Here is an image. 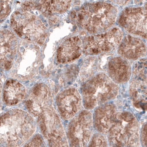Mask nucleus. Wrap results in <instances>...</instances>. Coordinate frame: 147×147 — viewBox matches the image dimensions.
Wrapping results in <instances>:
<instances>
[{
	"instance_id": "nucleus-2",
	"label": "nucleus",
	"mask_w": 147,
	"mask_h": 147,
	"mask_svg": "<svg viewBox=\"0 0 147 147\" xmlns=\"http://www.w3.org/2000/svg\"><path fill=\"white\" fill-rule=\"evenodd\" d=\"M119 92V85L113 81L107 73L99 72L82 86L84 106L86 109H94L115 99Z\"/></svg>"
},
{
	"instance_id": "nucleus-19",
	"label": "nucleus",
	"mask_w": 147,
	"mask_h": 147,
	"mask_svg": "<svg viewBox=\"0 0 147 147\" xmlns=\"http://www.w3.org/2000/svg\"><path fill=\"white\" fill-rule=\"evenodd\" d=\"M113 53H103L98 55V69L104 72L107 70V65L110 59L114 56Z\"/></svg>"
},
{
	"instance_id": "nucleus-16",
	"label": "nucleus",
	"mask_w": 147,
	"mask_h": 147,
	"mask_svg": "<svg viewBox=\"0 0 147 147\" xmlns=\"http://www.w3.org/2000/svg\"><path fill=\"white\" fill-rule=\"evenodd\" d=\"M72 0H40L41 7L52 13L60 14L67 11L70 7Z\"/></svg>"
},
{
	"instance_id": "nucleus-8",
	"label": "nucleus",
	"mask_w": 147,
	"mask_h": 147,
	"mask_svg": "<svg viewBox=\"0 0 147 147\" xmlns=\"http://www.w3.org/2000/svg\"><path fill=\"white\" fill-rule=\"evenodd\" d=\"M94 129L93 113L91 110H81L70 123L69 136L72 146L83 147L88 145Z\"/></svg>"
},
{
	"instance_id": "nucleus-10",
	"label": "nucleus",
	"mask_w": 147,
	"mask_h": 147,
	"mask_svg": "<svg viewBox=\"0 0 147 147\" xmlns=\"http://www.w3.org/2000/svg\"><path fill=\"white\" fill-rule=\"evenodd\" d=\"M118 113L116 106L112 102L94 109L93 112L94 130L107 135L116 121Z\"/></svg>"
},
{
	"instance_id": "nucleus-5",
	"label": "nucleus",
	"mask_w": 147,
	"mask_h": 147,
	"mask_svg": "<svg viewBox=\"0 0 147 147\" xmlns=\"http://www.w3.org/2000/svg\"><path fill=\"white\" fill-rule=\"evenodd\" d=\"M125 33L117 25L105 32L88 35L83 39L84 52L88 56L113 53L121 43Z\"/></svg>"
},
{
	"instance_id": "nucleus-6",
	"label": "nucleus",
	"mask_w": 147,
	"mask_h": 147,
	"mask_svg": "<svg viewBox=\"0 0 147 147\" xmlns=\"http://www.w3.org/2000/svg\"><path fill=\"white\" fill-rule=\"evenodd\" d=\"M16 60L11 73L17 77H33L40 65L41 52L35 43L23 39L20 42Z\"/></svg>"
},
{
	"instance_id": "nucleus-1",
	"label": "nucleus",
	"mask_w": 147,
	"mask_h": 147,
	"mask_svg": "<svg viewBox=\"0 0 147 147\" xmlns=\"http://www.w3.org/2000/svg\"><path fill=\"white\" fill-rule=\"evenodd\" d=\"M119 13L117 6L99 1L85 3L74 17L84 31L94 35L105 32L115 26Z\"/></svg>"
},
{
	"instance_id": "nucleus-4",
	"label": "nucleus",
	"mask_w": 147,
	"mask_h": 147,
	"mask_svg": "<svg viewBox=\"0 0 147 147\" xmlns=\"http://www.w3.org/2000/svg\"><path fill=\"white\" fill-rule=\"evenodd\" d=\"M12 28L20 37L42 45L48 36V30L38 16L23 8L11 16Z\"/></svg>"
},
{
	"instance_id": "nucleus-12",
	"label": "nucleus",
	"mask_w": 147,
	"mask_h": 147,
	"mask_svg": "<svg viewBox=\"0 0 147 147\" xmlns=\"http://www.w3.org/2000/svg\"><path fill=\"white\" fill-rule=\"evenodd\" d=\"M106 71L113 81L118 84H121L130 80L132 67L129 61L118 55L110 59Z\"/></svg>"
},
{
	"instance_id": "nucleus-7",
	"label": "nucleus",
	"mask_w": 147,
	"mask_h": 147,
	"mask_svg": "<svg viewBox=\"0 0 147 147\" xmlns=\"http://www.w3.org/2000/svg\"><path fill=\"white\" fill-rule=\"evenodd\" d=\"M116 24L127 34L147 40V2L143 6L123 9L119 13Z\"/></svg>"
},
{
	"instance_id": "nucleus-3",
	"label": "nucleus",
	"mask_w": 147,
	"mask_h": 147,
	"mask_svg": "<svg viewBox=\"0 0 147 147\" xmlns=\"http://www.w3.org/2000/svg\"><path fill=\"white\" fill-rule=\"evenodd\" d=\"M109 146H140V124L130 111L119 112L115 124L107 134Z\"/></svg>"
},
{
	"instance_id": "nucleus-15",
	"label": "nucleus",
	"mask_w": 147,
	"mask_h": 147,
	"mask_svg": "<svg viewBox=\"0 0 147 147\" xmlns=\"http://www.w3.org/2000/svg\"><path fill=\"white\" fill-rule=\"evenodd\" d=\"M98 57L95 55L88 56L84 60L79 73L80 80L86 82L98 73Z\"/></svg>"
},
{
	"instance_id": "nucleus-13",
	"label": "nucleus",
	"mask_w": 147,
	"mask_h": 147,
	"mask_svg": "<svg viewBox=\"0 0 147 147\" xmlns=\"http://www.w3.org/2000/svg\"><path fill=\"white\" fill-rule=\"evenodd\" d=\"M16 35L10 30L5 29L1 32V61L3 67L7 69L12 63L18 51Z\"/></svg>"
},
{
	"instance_id": "nucleus-20",
	"label": "nucleus",
	"mask_w": 147,
	"mask_h": 147,
	"mask_svg": "<svg viewBox=\"0 0 147 147\" xmlns=\"http://www.w3.org/2000/svg\"><path fill=\"white\" fill-rule=\"evenodd\" d=\"M140 143L144 147H147V123H145L140 131Z\"/></svg>"
},
{
	"instance_id": "nucleus-14",
	"label": "nucleus",
	"mask_w": 147,
	"mask_h": 147,
	"mask_svg": "<svg viewBox=\"0 0 147 147\" xmlns=\"http://www.w3.org/2000/svg\"><path fill=\"white\" fill-rule=\"evenodd\" d=\"M65 115L67 118H71L82 108L83 100L78 90L71 88L65 92Z\"/></svg>"
},
{
	"instance_id": "nucleus-21",
	"label": "nucleus",
	"mask_w": 147,
	"mask_h": 147,
	"mask_svg": "<svg viewBox=\"0 0 147 147\" xmlns=\"http://www.w3.org/2000/svg\"><path fill=\"white\" fill-rule=\"evenodd\" d=\"M146 1H147V0H146Z\"/></svg>"
},
{
	"instance_id": "nucleus-9",
	"label": "nucleus",
	"mask_w": 147,
	"mask_h": 147,
	"mask_svg": "<svg viewBox=\"0 0 147 147\" xmlns=\"http://www.w3.org/2000/svg\"><path fill=\"white\" fill-rule=\"evenodd\" d=\"M118 56L129 61H136L145 57L147 46L144 39L127 34L116 51Z\"/></svg>"
},
{
	"instance_id": "nucleus-18",
	"label": "nucleus",
	"mask_w": 147,
	"mask_h": 147,
	"mask_svg": "<svg viewBox=\"0 0 147 147\" xmlns=\"http://www.w3.org/2000/svg\"><path fill=\"white\" fill-rule=\"evenodd\" d=\"M88 146L91 147L109 146L107 136L103 134L97 132L94 134L88 144Z\"/></svg>"
},
{
	"instance_id": "nucleus-11",
	"label": "nucleus",
	"mask_w": 147,
	"mask_h": 147,
	"mask_svg": "<svg viewBox=\"0 0 147 147\" xmlns=\"http://www.w3.org/2000/svg\"><path fill=\"white\" fill-rule=\"evenodd\" d=\"M83 52V42L80 37L77 35L70 37L59 46L57 61L62 63L73 62L80 58Z\"/></svg>"
},
{
	"instance_id": "nucleus-17",
	"label": "nucleus",
	"mask_w": 147,
	"mask_h": 147,
	"mask_svg": "<svg viewBox=\"0 0 147 147\" xmlns=\"http://www.w3.org/2000/svg\"><path fill=\"white\" fill-rule=\"evenodd\" d=\"M136 71L139 80L147 92V57L136 61Z\"/></svg>"
}]
</instances>
